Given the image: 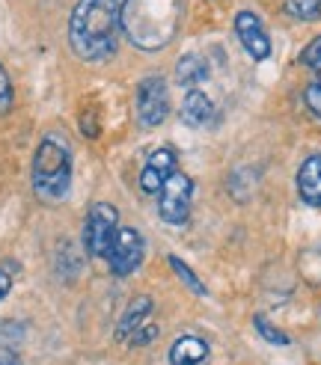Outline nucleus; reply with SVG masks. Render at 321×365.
<instances>
[{"instance_id":"nucleus-11","label":"nucleus","mask_w":321,"mask_h":365,"mask_svg":"<svg viewBox=\"0 0 321 365\" xmlns=\"http://www.w3.org/2000/svg\"><path fill=\"white\" fill-rule=\"evenodd\" d=\"M149 315H152V297H146V294L134 297V300L128 303V309L122 312L119 324H116V339H119V341L131 339V336L140 330V327L149 321Z\"/></svg>"},{"instance_id":"nucleus-16","label":"nucleus","mask_w":321,"mask_h":365,"mask_svg":"<svg viewBox=\"0 0 321 365\" xmlns=\"http://www.w3.org/2000/svg\"><path fill=\"white\" fill-rule=\"evenodd\" d=\"M285 15L295 21H315L321 15V0H285Z\"/></svg>"},{"instance_id":"nucleus-15","label":"nucleus","mask_w":321,"mask_h":365,"mask_svg":"<svg viewBox=\"0 0 321 365\" xmlns=\"http://www.w3.org/2000/svg\"><path fill=\"white\" fill-rule=\"evenodd\" d=\"M170 267H173V273H175V277H178V279H182V282H185V285L193 291L196 297H205V294H208V288L203 285V279L196 277V273H193V270H190V267H188L182 259H178V255H170Z\"/></svg>"},{"instance_id":"nucleus-14","label":"nucleus","mask_w":321,"mask_h":365,"mask_svg":"<svg viewBox=\"0 0 321 365\" xmlns=\"http://www.w3.org/2000/svg\"><path fill=\"white\" fill-rule=\"evenodd\" d=\"M175 81L188 89H196L200 83L208 81V63L200 53H185V57L175 63Z\"/></svg>"},{"instance_id":"nucleus-9","label":"nucleus","mask_w":321,"mask_h":365,"mask_svg":"<svg viewBox=\"0 0 321 365\" xmlns=\"http://www.w3.org/2000/svg\"><path fill=\"white\" fill-rule=\"evenodd\" d=\"M173 173H175V152L167 149V145H160V149H155L146 158V167L140 173V190L149 196H158Z\"/></svg>"},{"instance_id":"nucleus-21","label":"nucleus","mask_w":321,"mask_h":365,"mask_svg":"<svg viewBox=\"0 0 321 365\" xmlns=\"http://www.w3.org/2000/svg\"><path fill=\"white\" fill-rule=\"evenodd\" d=\"M9 104H12V81L6 75V68L0 66V110H6Z\"/></svg>"},{"instance_id":"nucleus-8","label":"nucleus","mask_w":321,"mask_h":365,"mask_svg":"<svg viewBox=\"0 0 321 365\" xmlns=\"http://www.w3.org/2000/svg\"><path fill=\"white\" fill-rule=\"evenodd\" d=\"M235 36H238L241 48H244L256 63H265L268 57H271V36H268L262 18H259L256 12L241 9V12L235 15Z\"/></svg>"},{"instance_id":"nucleus-17","label":"nucleus","mask_w":321,"mask_h":365,"mask_svg":"<svg viewBox=\"0 0 321 365\" xmlns=\"http://www.w3.org/2000/svg\"><path fill=\"white\" fill-rule=\"evenodd\" d=\"M253 327H256V333H259L268 344H277V348H285V344H292L289 333H282L280 327H274L265 315H256V318H253Z\"/></svg>"},{"instance_id":"nucleus-20","label":"nucleus","mask_w":321,"mask_h":365,"mask_svg":"<svg viewBox=\"0 0 321 365\" xmlns=\"http://www.w3.org/2000/svg\"><path fill=\"white\" fill-rule=\"evenodd\" d=\"M155 339H158V327H155V324H143L128 341L137 344V348H146V344H152Z\"/></svg>"},{"instance_id":"nucleus-13","label":"nucleus","mask_w":321,"mask_h":365,"mask_svg":"<svg viewBox=\"0 0 321 365\" xmlns=\"http://www.w3.org/2000/svg\"><path fill=\"white\" fill-rule=\"evenodd\" d=\"M211 119H214L211 98L205 93H200V89H190V93L185 96V101H182V122L188 128H205Z\"/></svg>"},{"instance_id":"nucleus-10","label":"nucleus","mask_w":321,"mask_h":365,"mask_svg":"<svg viewBox=\"0 0 321 365\" xmlns=\"http://www.w3.org/2000/svg\"><path fill=\"white\" fill-rule=\"evenodd\" d=\"M297 193L307 205L321 208V155H310L297 170Z\"/></svg>"},{"instance_id":"nucleus-4","label":"nucleus","mask_w":321,"mask_h":365,"mask_svg":"<svg viewBox=\"0 0 321 365\" xmlns=\"http://www.w3.org/2000/svg\"><path fill=\"white\" fill-rule=\"evenodd\" d=\"M119 232V211L111 202H93L83 220V247L93 259H104Z\"/></svg>"},{"instance_id":"nucleus-3","label":"nucleus","mask_w":321,"mask_h":365,"mask_svg":"<svg viewBox=\"0 0 321 365\" xmlns=\"http://www.w3.org/2000/svg\"><path fill=\"white\" fill-rule=\"evenodd\" d=\"M71 185V155L66 143L45 137L33 155V190L45 202H57L68 193Z\"/></svg>"},{"instance_id":"nucleus-7","label":"nucleus","mask_w":321,"mask_h":365,"mask_svg":"<svg viewBox=\"0 0 321 365\" xmlns=\"http://www.w3.org/2000/svg\"><path fill=\"white\" fill-rule=\"evenodd\" d=\"M143 255H146V241L137 229H119L113 247L107 250V264H111L113 277H131V273L143 264Z\"/></svg>"},{"instance_id":"nucleus-6","label":"nucleus","mask_w":321,"mask_h":365,"mask_svg":"<svg viewBox=\"0 0 321 365\" xmlns=\"http://www.w3.org/2000/svg\"><path fill=\"white\" fill-rule=\"evenodd\" d=\"M137 119L143 128H158L170 116V86L160 75L143 78L137 86Z\"/></svg>"},{"instance_id":"nucleus-18","label":"nucleus","mask_w":321,"mask_h":365,"mask_svg":"<svg viewBox=\"0 0 321 365\" xmlns=\"http://www.w3.org/2000/svg\"><path fill=\"white\" fill-rule=\"evenodd\" d=\"M300 63L307 68H312L315 75H321V36H315V39L300 51Z\"/></svg>"},{"instance_id":"nucleus-23","label":"nucleus","mask_w":321,"mask_h":365,"mask_svg":"<svg viewBox=\"0 0 321 365\" xmlns=\"http://www.w3.org/2000/svg\"><path fill=\"white\" fill-rule=\"evenodd\" d=\"M9 288H12V277H9L6 270H0V300L9 294Z\"/></svg>"},{"instance_id":"nucleus-5","label":"nucleus","mask_w":321,"mask_h":365,"mask_svg":"<svg viewBox=\"0 0 321 365\" xmlns=\"http://www.w3.org/2000/svg\"><path fill=\"white\" fill-rule=\"evenodd\" d=\"M190 205H193V181L182 170H175L158 193V214L164 223L182 226L190 217Z\"/></svg>"},{"instance_id":"nucleus-1","label":"nucleus","mask_w":321,"mask_h":365,"mask_svg":"<svg viewBox=\"0 0 321 365\" xmlns=\"http://www.w3.org/2000/svg\"><path fill=\"white\" fill-rule=\"evenodd\" d=\"M119 12L122 0H78L68 21L71 51L86 63H101L111 57L122 33Z\"/></svg>"},{"instance_id":"nucleus-19","label":"nucleus","mask_w":321,"mask_h":365,"mask_svg":"<svg viewBox=\"0 0 321 365\" xmlns=\"http://www.w3.org/2000/svg\"><path fill=\"white\" fill-rule=\"evenodd\" d=\"M303 101H307V107L321 119V81H312V83L307 86V93H303Z\"/></svg>"},{"instance_id":"nucleus-12","label":"nucleus","mask_w":321,"mask_h":365,"mask_svg":"<svg viewBox=\"0 0 321 365\" xmlns=\"http://www.w3.org/2000/svg\"><path fill=\"white\" fill-rule=\"evenodd\" d=\"M208 359V341L200 336H178L170 348L173 365H203Z\"/></svg>"},{"instance_id":"nucleus-2","label":"nucleus","mask_w":321,"mask_h":365,"mask_svg":"<svg viewBox=\"0 0 321 365\" xmlns=\"http://www.w3.org/2000/svg\"><path fill=\"white\" fill-rule=\"evenodd\" d=\"M122 33L140 51L167 48L182 24V0H125L119 12Z\"/></svg>"},{"instance_id":"nucleus-22","label":"nucleus","mask_w":321,"mask_h":365,"mask_svg":"<svg viewBox=\"0 0 321 365\" xmlns=\"http://www.w3.org/2000/svg\"><path fill=\"white\" fill-rule=\"evenodd\" d=\"M81 125H83L81 131H83L86 137H96V134H98V122H96V113H93V110L81 116Z\"/></svg>"},{"instance_id":"nucleus-24","label":"nucleus","mask_w":321,"mask_h":365,"mask_svg":"<svg viewBox=\"0 0 321 365\" xmlns=\"http://www.w3.org/2000/svg\"><path fill=\"white\" fill-rule=\"evenodd\" d=\"M0 365H18V356L9 351H0Z\"/></svg>"},{"instance_id":"nucleus-25","label":"nucleus","mask_w":321,"mask_h":365,"mask_svg":"<svg viewBox=\"0 0 321 365\" xmlns=\"http://www.w3.org/2000/svg\"><path fill=\"white\" fill-rule=\"evenodd\" d=\"M122 4H125V0H122Z\"/></svg>"}]
</instances>
